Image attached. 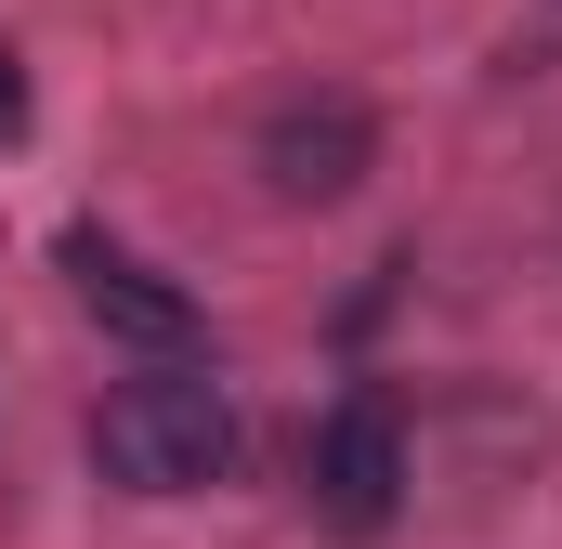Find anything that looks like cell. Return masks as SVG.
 Returning <instances> with one entry per match:
<instances>
[{
    "mask_svg": "<svg viewBox=\"0 0 562 549\" xmlns=\"http://www.w3.org/2000/svg\"><path fill=\"white\" fill-rule=\"evenodd\" d=\"M26 132V53H13V40H0V144Z\"/></svg>",
    "mask_w": 562,
    "mask_h": 549,
    "instance_id": "5",
    "label": "cell"
},
{
    "mask_svg": "<svg viewBox=\"0 0 562 549\" xmlns=\"http://www.w3.org/2000/svg\"><path fill=\"white\" fill-rule=\"evenodd\" d=\"M367 157H380V119L353 92H314V105H276L262 119V183H276L288 210H340L367 183Z\"/></svg>",
    "mask_w": 562,
    "mask_h": 549,
    "instance_id": "3",
    "label": "cell"
},
{
    "mask_svg": "<svg viewBox=\"0 0 562 549\" xmlns=\"http://www.w3.org/2000/svg\"><path fill=\"white\" fill-rule=\"evenodd\" d=\"M301 484H314V511H327L340 537H380V524L406 511V418H393V393H340V406L314 418Z\"/></svg>",
    "mask_w": 562,
    "mask_h": 549,
    "instance_id": "2",
    "label": "cell"
},
{
    "mask_svg": "<svg viewBox=\"0 0 562 549\" xmlns=\"http://www.w3.org/2000/svg\"><path fill=\"white\" fill-rule=\"evenodd\" d=\"M92 458H105V484H132V497H196V484L236 471V406H223V380H196V367L119 380V393L92 406Z\"/></svg>",
    "mask_w": 562,
    "mask_h": 549,
    "instance_id": "1",
    "label": "cell"
},
{
    "mask_svg": "<svg viewBox=\"0 0 562 549\" xmlns=\"http://www.w3.org/2000/svg\"><path fill=\"white\" fill-rule=\"evenodd\" d=\"M66 274H79L92 327H119V340H144V354H196V301H183L170 274H144L132 249H105V236H66Z\"/></svg>",
    "mask_w": 562,
    "mask_h": 549,
    "instance_id": "4",
    "label": "cell"
}]
</instances>
